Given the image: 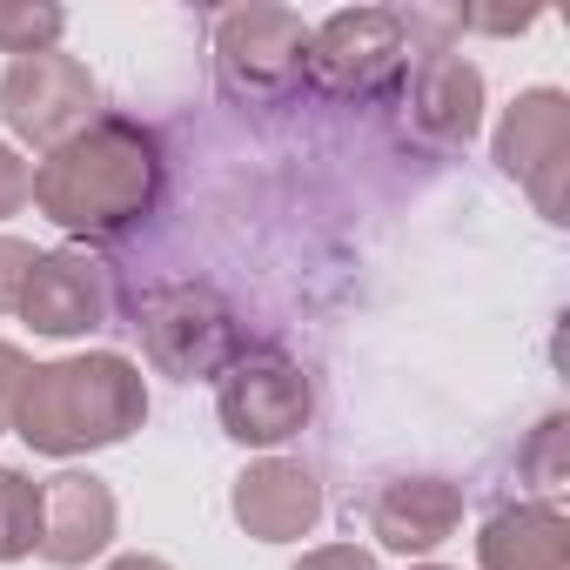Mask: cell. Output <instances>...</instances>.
<instances>
[{
  "label": "cell",
  "instance_id": "7402d4cb",
  "mask_svg": "<svg viewBox=\"0 0 570 570\" xmlns=\"http://www.w3.org/2000/svg\"><path fill=\"white\" fill-rule=\"evenodd\" d=\"M101 570H175L168 557H148V550H128V557H108Z\"/></svg>",
  "mask_w": 570,
  "mask_h": 570
},
{
  "label": "cell",
  "instance_id": "3957f363",
  "mask_svg": "<svg viewBox=\"0 0 570 570\" xmlns=\"http://www.w3.org/2000/svg\"><path fill=\"white\" fill-rule=\"evenodd\" d=\"M135 330H141L148 363L161 376H175V383H215L248 350L235 309L208 289V282H168V289H148L141 309H135Z\"/></svg>",
  "mask_w": 570,
  "mask_h": 570
},
{
  "label": "cell",
  "instance_id": "6da1fadb",
  "mask_svg": "<svg viewBox=\"0 0 570 570\" xmlns=\"http://www.w3.org/2000/svg\"><path fill=\"white\" fill-rule=\"evenodd\" d=\"M161 188H168V155L155 128L128 115H101L35 161V208L75 242H115L141 228L161 208Z\"/></svg>",
  "mask_w": 570,
  "mask_h": 570
},
{
  "label": "cell",
  "instance_id": "603a6c76",
  "mask_svg": "<svg viewBox=\"0 0 570 570\" xmlns=\"http://www.w3.org/2000/svg\"><path fill=\"white\" fill-rule=\"evenodd\" d=\"M410 570H450V563H430V557H423V563H410Z\"/></svg>",
  "mask_w": 570,
  "mask_h": 570
},
{
  "label": "cell",
  "instance_id": "52a82bcc",
  "mask_svg": "<svg viewBox=\"0 0 570 570\" xmlns=\"http://www.w3.org/2000/svg\"><path fill=\"white\" fill-rule=\"evenodd\" d=\"M0 121H8L14 148H61L68 135H81L88 121H101V81L88 75V61L48 48V55H21L0 75Z\"/></svg>",
  "mask_w": 570,
  "mask_h": 570
},
{
  "label": "cell",
  "instance_id": "ba28073f",
  "mask_svg": "<svg viewBox=\"0 0 570 570\" xmlns=\"http://www.w3.org/2000/svg\"><path fill=\"white\" fill-rule=\"evenodd\" d=\"M497 168L537 202L543 222H570V95L563 88H523L497 121Z\"/></svg>",
  "mask_w": 570,
  "mask_h": 570
},
{
  "label": "cell",
  "instance_id": "9a60e30c",
  "mask_svg": "<svg viewBox=\"0 0 570 570\" xmlns=\"http://www.w3.org/2000/svg\"><path fill=\"white\" fill-rule=\"evenodd\" d=\"M41 550V483L28 470H0V563Z\"/></svg>",
  "mask_w": 570,
  "mask_h": 570
},
{
  "label": "cell",
  "instance_id": "ffe728a7",
  "mask_svg": "<svg viewBox=\"0 0 570 570\" xmlns=\"http://www.w3.org/2000/svg\"><path fill=\"white\" fill-rule=\"evenodd\" d=\"M35 376V363L14 350V343H0V423L14 416V396H21V383Z\"/></svg>",
  "mask_w": 570,
  "mask_h": 570
},
{
  "label": "cell",
  "instance_id": "7c38bea8",
  "mask_svg": "<svg viewBox=\"0 0 570 570\" xmlns=\"http://www.w3.org/2000/svg\"><path fill=\"white\" fill-rule=\"evenodd\" d=\"M456 530H463V483L430 476V470L390 476V483L376 490V503H370V537H376L383 550H396V557H430V550H443Z\"/></svg>",
  "mask_w": 570,
  "mask_h": 570
},
{
  "label": "cell",
  "instance_id": "d6986e66",
  "mask_svg": "<svg viewBox=\"0 0 570 570\" xmlns=\"http://www.w3.org/2000/svg\"><path fill=\"white\" fill-rule=\"evenodd\" d=\"M28 268H35V248L14 242V235H0V309H14V303H21Z\"/></svg>",
  "mask_w": 570,
  "mask_h": 570
},
{
  "label": "cell",
  "instance_id": "8992f818",
  "mask_svg": "<svg viewBox=\"0 0 570 570\" xmlns=\"http://www.w3.org/2000/svg\"><path fill=\"white\" fill-rule=\"evenodd\" d=\"M410 75V21L396 8H343L309 28L303 81L336 101H376Z\"/></svg>",
  "mask_w": 570,
  "mask_h": 570
},
{
  "label": "cell",
  "instance_id": "5b68a950",
  "mask_svg": "<svg viewBox=\"0 0 570 570\" xmlns=\"http://www.w3.org/2000/svg\"><path fill=\"white\" fill-rule=\"evenodd\" d=\"M303 61H309V21L296 8H248L215 14V75L235 101L248 108H275L303 88Z\"/></svg>",
  "mask_w": 570,
  "mask_h": 570
},
{
  "label": "cell",
  "instance_id": "4fadbf2b",
  "mask_svg": "<svg viewBox=\"0 0 570 570\" xmlns=\"http://www.w3.org/2000/svg\"><path fill=\"white\" fill-rule=\"evenodd\" d=\"M483 68L463 55H423L410 75V128L430 135L436 148H470L483 135Z\"/></svg>",
  "mask_w": 570,
  "mask_h": 570
},
{
  "label": "cell",
  "instance_id": "cb8c5ba5",
  "mask_svg": "<svg viewBox=\"0 0 570 570\" xmlns=\"http://www.w3.org/2000/svg\"><path fill=\"white\" fill-rule=\"evenodd\" d=\"M0 430H8V423H0Z\"/></svg>",
  "mask_w": 570,
  "mask_h": 570
},
{
  "label": "cell",
  "instance_id": "2e32d148",
  "mask_svg": "<svg viewBox=\"0 0 570 570\" xmlns=\"http://www.w3.org/2000/svg\"><path fill=\"white\" fill-rule=\"evenodd\" d=\"M68 35V8L55 0H0V55H48Z\"/></svg>",
  "mask_w": 570,
  "mask_h": 570
},
{
  "label": "cell",
  "instance_id": "ac0fdd59",
  "mask_svg": "<svg viewBox=\"0 0 570 570\" xmlns=\"http://www.w3.org/2000/svg\"><path fill=\"white\" fill-rule=\"evenodd\" d=\"M296 570H383V563H376V550H363V543H316V550L296 557Z\"/></svg>",
  "mask_w": 570,
  "mask_h": 570
},
{
  "label": "cell",
  "instance_id": "277c9868",
  "mask_svg": "<svg viewBox=\"0 0 570 570\" xmlns=\"http://www.w3.org/2000/svg\"><path fill=\"white\" fill-rule=\"evenodd\" d=\"M215 416H222V436L228 443L275 456L282 443H296L309 430L316 383L303 376L296 356H282V350H242L215 376Z\"/></svg>",
  "mask_w": 570,
  "mask_h": 570
},
{
  "label": "cell",
  "instance_id": "9c48e42d",
  "mask_svg": "<svg viewBox=\"0 0 570 570\" xmlns=\"http://www.w3.org/2000/svg\"><path fill=\"white\" fill-rule=\"evenodd\" d=\"M14 316L48 343H81V336L108 330V316H115L108 268L88 248H35V268L21 282Z\"/></svg>",
  "mask_w": 570,
  "mask_h": 570
},
{
  "label": "cell",
  "instance_id": "44dd1931",
  "mask_svg": "<svg viewBox=\"0 0 570 570\" xmlns=\"http://www.w3.org/2000/svg\"><path fill=\"white\" fill-rule=\"evenodd\" d=\"M557 443H563V416H543V430H537V463H543V490H557V483H563Z\"/></svg>",
  "mask_w": 570,
  "mask_h": 570
},
{
  "label": "cell",
  "instance_id": "8fae6325",
  "mask_svg": "<svg viewBox=\"0 0 570 570\" xmlns=\"http://www.w3.org/2000/svg\"><path fill=\"white\" fill-rule=\"evenodd\" d=\"M121 503L95 470H61L41 483V557L55 570H88L115 550Z\"/></svg>",
  "mask_w": 570,
  "mask_h": 570
},
{
  "label": "cell",
  "instance_id": "7a4b0ae2",
  "mask_svg": "<svg viewBox=\"0 0 570 570\" xmlns=\"http://www.w3.org/2000/svg\"><path fill=\"white\" fill-rule=\"evenodd\" d=\"M141 423H148V376L121 350H81V356L35 363V376L21 383L14 416H8V430L35 456H55V463L115 450Z\"/></svg>",
  "mask_w": 570,
  "mask_h": 570
},
{
  "label": "cell",
  "instance_id": "30bf717a",
  "mask_svg": "<svg viewBox=\"0 0 570 570\" xmlns=\"http://www.w3.org/2000/svg\"><path fill=\"white\" fill-rule=\"evenodd\" d=\"M323 476L296 456H255L235 483H228V517L242 523V537L255 543H303L323 523Z\"/></svg>",
  "mask_w": 570,
  "mask_h": 570
},
{
  "label": "cell",
  "instance_id": "5bb4252c",
  "mask_svg": "<svg viewBox=\"0 0 570 570\" xmlns=\"http://www.w3.org/2000/svg\"><path fill=\"white\" fill-rule=\"evenodd\" d=\"M483 570H570V517L557 503H510L476 530Z\"/></svg>",
  "mask_w": 570,
  "mask_h": 570
},
{
  "label": "cell",
  "instance_id": "e0dca14e",
  "mask_svg": "<svg viewBox=\"0 0 570 570\" xmlns=\"http://www.w3.org/2000/svg\"><path fill=\"white\" fill-rule=\"evenodd\" d=\"M28 202H35V161L0 135V222H14Z\"/></svg>",
  "mask_w": 570,
  "mask_h": 570
}]
</instances>
